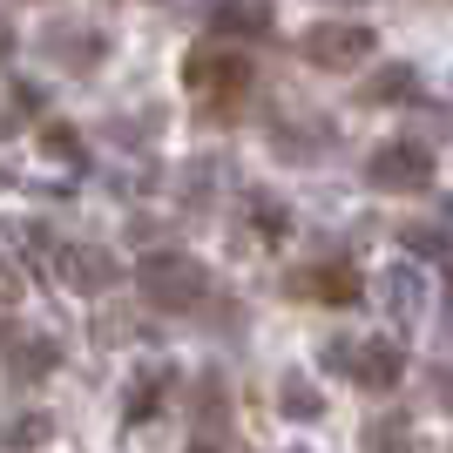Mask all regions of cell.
I'll return each mask as SVG.
<instances>
[{"label":"cell","instance_id":"1","mask_svg":"<svg viewBox=\"0 0 453 453\" xmlns=\"http://www.w3.org/2000/svg\"><path fill=\"white\" fill-rule=\"evenodd\" d=\"M183 81H189V95H196V109H203L210 122H230V115L250 102V88H257V68H250V55H237V48H196Z\"/></svg>","mask_w":453,"mask_h":453},{"label":"cell","instance_id":"2","mask_svg":"<svg viewBox=\"0 0 453 453\" xmlns=\"http://www.w3.org/2000/svg\"><path fill=\"white\" fill-rule=\"evenodd\" d=\"M142 298L163 304V311H189V304L203 298V271L189 265V257H150L142 265Z\"/></svg>","mask_w":453,"mask_h":453},{"label":"cell","instance_id":"3","mask_svg":"<svg viewBox=\"0 0 453 453\" xmlns=\"http://www.w3.org/2000/svg\"><path fill=\"white\" fill-rule=\"evenodd\" d=\"M304 55L319 61V68H359L372 55V27H359V20H319L304 35Z\"/></svg>","mask_w":453,"mask_h":453},{"label":"cell","instance_id":"4","mask_svg":"<svg viewBox=\"0 0 453 453\" xmlns=\"http://www.w3.org/2000/svg\"><path fill=\"white\" fill-rule=\"evenodd\" d=\"M434 176V156L413 150V142H386V150L372 156V183L379 189H419Z\"/></svg>","mask_w":453,"mask_h":453},{"label":"cell","instance_id":"5","mask_svg":"<svg viewBox=\"0 0 453 453\" xmlns=\"http://www.w3.org/2000/svg\"><path fill=\"white\" fill-rule=\"evenodd\" d=\"M291 298H319V304H352L359 298V271L352 265H311L291 278Z\"/></svg>","mask_w":453,"mask_h":453},{"label":"cell","instance_id":"6","mask_svg":"<svg viewBox=\"0 0 453 453\" xmlns=\"http://www.w3.org/2000/svg\"><path fill=\"white\" fill-rule=\"evenodd\" d=\"M41 48L55 61H68V68H95V61L109 55V35H102V27H48Z\"/></svg>","mask_w":453,"mask_h":453},{"label":"cell","instance_id":"7","mask_svg":"<svg viewBox=\"0 0 453 453\" xmlns=\"http://www.w3.org/2000/svg\"><path fill=\"white\" fill-rule=\"evenodd\" d=\"M345 365H352V379H359V386H372V393H386V386L399 379V352H393V345H359Z\"/></svg>","mask_w":453,"mask_h":453},{"label":"cell","instance_id":"8","mask_svg":"<svg viewBox=\"0 0 453 453\" xmlns=\"http://www.w3.org/2000/svg\"><path fill=\"white\" fill-rule=\"evenodd\" d=\"M55 434V419L48 413H27V419H7L0 426V453H20V447H41V440Z\"/></svg>","mask_w":453,"mask_h":453},{"label":"cell","instance_id":"9","mask_svg":"<svg viewBox=\"0 0 453 453\" xmlns=\"http://www.w3.org/2000/svg\"><path fill=\"white\" fill-rule=\"evenodd\" d=\"M55 365V345H20V359H14V379H35Z\"/></svg>","mask_w":453,"mask_h":453},{"label":"cell","instance_id":"10","mask_svg":"<svg viewBox=\"0 0 453 453\" xmlns=\"http://www.w3.org/2000/svg\"><path fill=\"white\" fill-rule=\"evenodd\" d=\"M399 434H406L399 419H379L372 434H365V447H372V453H399Z\"/></svg>","mask_w":453,"mask_h":453},{"label":"cell","instance_id":"11","mask_svg":"<svg viewBox=\"0 0 453 453\" xmlns=\"http://www.w3.org/2000/svg\"><path fill=\"white\" fill-rule=\"evenodd\" d=\"M284 413H319V393H311V386H298V379H291V386H284Z\"/></svg>","mask_w":453,"mask_h":453},{"label":"cell","instance_id":"12","mask_svg":"<svg viewBox=\"0 0 453 453\" xmlns=\"http://www.w3.org/2000/svg\"><path fill=\"white\" fill-rule=\"evenodd\" d=\"M440 406L453 413V372H440Z\"/></svg>","mask_w":453,"mask_h":453},{"label":"cell","instance_id":"13","mask_svg":"<svg viewBox=\"0 0 453 453\" xmlns=\"http://www.w3.org/2000/svg\"><path fill=\"white\" fill-rule=\"evenodd\" d=\"M196 453H217V447H196Z\"/></svg>","mask_w":453,"mask_h":453}]
</instances>
